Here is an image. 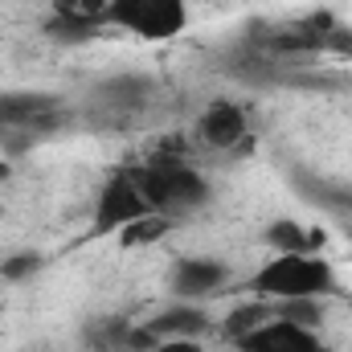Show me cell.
Returning <instances> with one entry per match:
<instances>
[{"label":"cell","instance_id":"5b68a950","mask_svg":"<svg viewBox=\"0 0 352 352\" xmlns=\"http://www.w3.org/2000/svg\"><path fill=\"white\" fill-rule=\"evenodd\" d=\"M234 349L238 352H324V340L311 328H299V324H291L283 316H270L254 332L234 340Z\"/></svg>","mask_w":352,"mask_h":352},{"label":"cell","instance_id":"7a4b0ae2","mask_svg":"<svg viewBox=\"0 0 352 352\" xmlns=\"http://www.w3.org/2000/svg\"><path fill=\"white\" fill-rule=\"evenodd\" d=\"M107 25L140 41H173L188 29V0H107Z\"/></svg>","mask_w":352,"mask_h":352},{"label":"cell","instance_id":"6da1fadb","mask_svg":"<svg viewBox=\"0 0 352 352\" xmlns=\"http://www.w3.org/2000/svg\"><path fill=\"white\" fill-rule=\"evenodd\" d=\"M258 299H324L336 291V266L324 254H274L263 263L250 283H246Z\"/></svg>","mask_w":352,"mask_h":352},{"label":"cell","instance_id":"277c9868","mask_svg":"<svg viewBox=\"0 0 352 352\" xmlns=\"http://www.w3.org/2000/svg\"><path fill=\"white\" fill-rule=\"evenodd\" d=\"M152 205H148V197H144V188H140V180L135 173H115L102 188H98V201H94V226H90V234H119L127 221H135V217H144Z\"/></svg>","mask_w":352,"mask_h":352},{"label":"cell","instance_id":"9c48e42d","mask_svg":"<svg viewBox=\"0 0 352 352\" xmlns=\"http://www.w3.org/2000/svg\"><path fill=\"white\" fill-rule=\"evenodd\" d=\"M263 242L270 250H278V254H320L324 234H320V230H303V226L291 221V217H278V221L266 226Z\"/></svg>","mask_w":352,"mask_h":352},{"label":"cell","instance_id":"5bb4252c","mask_svg":"<svg viewBox=\"0 0 352 352\" xmlns=\"http://www.w3.org/2000/svg\"><path fill=\"white\" fill-rule=\"evenodd\" d=\"M274 316H283V320H291L299 328H311V332H320V324H324L320 299H278L274 303Z\"/></svg>","mask_w":352,"mask_h":352},{"label":"cell","instance_id":"7c38bea8","mask_svg":"<svg viewBox=\"0 0 352 352\" xmlns=\"http://www.w3.org/2000/svg\"><path fill=\"white\" fill-rule=\"evenodd\" d=\"M274 316V303L270 299H254V303H238V307H230V316L221 320V336L234 344V340H242L246 332H254L258 324H266Z\"/></svg>","mask_w":352,"mask_h":352},{"label":"cell","instance_id":"52a82bcc","mask_svg":"<svg viewBox=\"0 0 352 352\" xmlns=\"http://www.w3.org/2000/svg\"><path fill=\"white\" fill-rule=\"evenodd\" d=\"M246 131H250L246 111H242L238 102H226V98L209 102V107L201 111V119H197V140H201L205 148H213V152L238 148V144L246 140Z\"/></svg>","mask_w":352,"mask_h":352},{"label":"cell","instance_id":"e0dca14e","mask_svg":"<svg viewBox=\"0 0 352 352\" xmlns=\"http://www.w3.org/2000/svg\"><path fill=\"white\" fill-rule=\"evenodd\" d=\"M102 94H107V98H115V102H140V98L148 94V87H144L140 78H119V82H107Z\"/></svg>","mask_w":352,"mask_h":352},{"label":"cell","instance_id":"ba28073f","mask_svg":"<svg viewBox=\"0 0 352 352\" xmlns=\"http://www.w3.org/2000/svg\"><path fill=\"white\" fill-rule=\"evenodd\" d=\"M144 328H148L156 340H201V336H209L217 324L209 320V311H201V307H192L188 299H180L173 307H164L160 316L144 320Z\"/></svg>","mask_w":352,"mask_h":352},{"label":"cell","instance_id":"8992f818","mask_svg":"<svg viewBox=\"0 0 352 352\" xmlns=\"http://www.w3.org/2000/svg\"><path fill=\"white\" fill-rule=\"evenodd\" d=\"M230 283V266L221 258H176L168 287L176 291V299H209Z\"/></svg>","mask_w":352,"mask_h":352},{"label":"cell","instance_id":"30bf717a","mask_svg":"<svg viewBox=\"0 0 352 352\" xmlns=\"http://www.w3.org/2000/svg\"><path fill=\"white\" fill-rule=\"evenodd\" d=\"M131 332H135V324H127L123 316H98L87 324L82 344L90 352H131Z\"/></svg>","mask_w":352,"mask_h":352},{"label":"cell","instance_id":"2e32d148","mask_svg":"<svg viewBox=\"0 0 352 352\" xmlns=\"http://www.w3.org/2000/svg\"><path fill=\"white\" fill-rule=\"evenodd\" d=\"M41 266H45V258H41L37 250H16V254H8V258L0 263V278H8V283H25V278H33Z\"/></svg>","mask_w":352,"mask_h":352},{"label":"cell","instance_id":"ac0fdd59","mask_svg":"<svg viewBox=\"0 0 352 352\" xmlns=\"http://www.w3.org/2000/svg\"><path fill=\"white\" fill-rule=\"evenodd\" d=\"M148 352H205L201 340H156Z\"/></svg>","mask_w":352,"mask_h":352},{"label":"cell","instance_id":"9a60e30c","mask_svg":"<svg viewBox=\"0 0 352 352\" xmlns=\"http://www.w3.org/2000/svg\"><path fill=\"white\" fill-rule=\"evenodd\" d=\"M45 33H50V37H58V41H66V45H78V41H90V37L98 33V25L78 21V16H62V12H54V16L45 21Z\"/></svg>","mask_w":352,"mask_h":352},{"label":"cell","instance_id":"3957f363","mask_svg":"<svg viewBox=\"0 0 352 352\" xmlns=\"http://www.w3.org/2000/svg\"><path fill=\"white\" fill-rule=\"evenodd\" d=\"M135 180H140L148 205L160 209V213H173V217L188 213V209H201L209 201V180L197 168L180 164V160H160L152 168H140Z\"/></svg>","mask_w":352,"mask_h":352},{"label":"cell","instance_id":"8fae6325","mask_svg":"<svg viewBox=\"0 0 352 352\" xmlns=\"http://www.w3.org/2000/svg\"><path fill=\"white\" fill-rule=\"evenodd\" d=\"M176 226L173 213H160V209H148L144 217H135V221H127L115 238H119V246L123 250H144V246H156L168 230Z\"/></svg>","mask_w":352,"mask_h":352},{"label":"cell","instance_id":"d6986e66","mask_svg":"<svg viewBox=\"0 0 352 352\" xmlns=\"http://www.w3.org/2000/svg\"><path fill=\"white\" fill-rule=\"evenodd\" d=\"M8 176H12V164H8V160H0V184H4Z\"/></svg>","mask_w":352,"mask_h":352},{"label":"cell","instance_id":"4fadbf2b","mask_svg":"<svg viewBox=\"0 0 352 352\" xmlns=\"http://www.w3.org/2000/svg\"><path fill=\"white\" fill-rule=\"evenodd\" d=\"M50 107H54L50 94H4L0 98V123H21V119H33Z\"/></svg>","mask_w":352,"mask_h":352}]
</instances>
